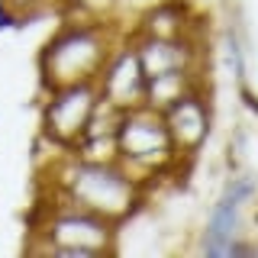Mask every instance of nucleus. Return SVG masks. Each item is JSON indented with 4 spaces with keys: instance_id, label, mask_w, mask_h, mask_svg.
<instances>
[{
    "instance_id": "7ed1b4c3",
    "label": "nucleus",
    "mask_w": 258,
    "mask_h": 258,
    "mask_svg": "<svg viewBox=\"0 0 258 258\" xmlns=\"http://www.w3.org/2000/svg\"><path fill=\"white\" fill-rule=\"evenodd\" d=\"M177 158V149L168 136V126L158 110L152 107H133L123 113L116 126V161L133 177L155 174L165 165Z\"/></svg>"
},
{
    "instance_id": "f257e3e1",
    "label": "nucleus",
    "mask_w": 258,
    "mask_h": 258,
    "mask_svg": "<svg viewBox=\"0 0 258 258\" xmlns=\"http://www.w3.org/2000/svg\"><path fill=\"white\" fill-rule=\"evenodd\" d=\"M61 204L81 207L110 223L126 220L139 204V177H133L119 161H84L71 158L55 181Z\"/></svg>"
},
{
    "instance_id": "9b49d317",
    "label": "nucleus",
    "mask_w": 258,
    "mask_h": 258,
    "mask_svg": "<svg viewBox=\"0 0 258 258\" xmlns=\"http://www.w3.org/2000/svg\"><path fill=\"white\" fill-rule=\"evenodd\" d=\"M142 36L155 39H187V16L181 13V7L161 4L142 20Z\"/></svg>"
},
{
    "instance_id": "f8f14e48",
    "label": "nucleus",
    "mask_w": 258,
    "mask_h": 258,
    "mask_svg": "<svg viewBox=\"0 0 258 258\" xmlns=\"http://www.w3.org/2000/svg\"><path fill=\"white\" fill-rule=\"evenodd\" d=\"M75 4H78L87 16H94V20H97V16H103L113 4H116V0H75Z\"/></svg>"
},
{
    "instance_id": "f03ea898",
    "label": "nucleus",
    "mask_w": 258,
    "mask_h": 258,
    "mask_svg": "<svg viewBox=\"0 0 258 258\" xmlns=\"http://www.w3.org/2000/svg\"><path fill=\"white\" fill-rule=\"evenodd\" d=\"M110 55L113 42L103 23H78V26L61 29L45 45L42 61H39L45 91L81 84V81H97Z\"/></svg>"
},
{
    "instance_id": "6e6552de",
    "label": "nucleus",
    "mask_w": 258,
    "mask_h": 258,
    "mask_svg": "<svg viewBox=\"0 0 258 258\" xmlns=\"http://www.w3.org/2000/svg\"><path fill=\"white\" fill-rule=\"evenodd\" d=\"M161 119L168 126V136H171L177 155H194L210 136V107L204 94H200V87L187 91L168 110H161Z\"/></svg>"
},
{
    "instance_id": "423d86ee",
    "label": "nucleus",
    "mask_w": 258,
    "mask_h": 258,
    "mask_svg": "<svg viewBox=\"0 0 258 258\" xmlns=\"http://www.w3.org/2000/svg\"><path fill=\"white\" fill-rule=\"evenodd\" d=\"M255 184L252 177L239 174L226 184L223 197L216 200L213 213L207 220L204 239H200V252L204 255H245L252 252V245L242 242V204L252 197Z\"/></svg>"
},
{
    "instance_id": "39448f33",
    "label": "nucleus",
    "mask_w": 258,
    "mask_h": 258,
    "mask_svg": "<svg viewBox=\"0 0 258 258\" xmlns=\"http://www.w3.org/2000/svg\"><path fill=\"white\" fill-rule=\"evenodd\" d=\"M97 100H100L97 81H81V84L48 91V103L42 110V133L55 145L75 149L87 129V119H91Z\"/></svg>"
},
{
    "instance_id": "0eeeda50",
    "label": "nucleus",
    "mask_w": 258,
    "mask_h": 258,
    "mask_svg": "<svg viewBox=\"0 0 258 258\" xmlns=\"http://www.w3.org/2000/svg\"><path fill=\"white\" fill-rule=\"evenodd\" d=\"M97 91H100V97L107 103H113L123 113L145 103V71H142L139 55H136L133 45L113 48L103 71L97 75Z\"/></svg>"
},
{
    "instance_id": "1a4fd4ad",
    "label": "nucleus",
    "mask_w": 258,
    "mask_h": 258,
    "mask_svg": "<svg viewBox=\"0 0 258 258\" xmlns=\"http://www.w3.org/2000/svg\"><path fill=\"white\" fill-rule=\"evenodd\" d=\"M139 64L145 71V78L152 75H165V71H194L197 64V52H194L190 39H155V36H142L133 42Z\"/></svg>"
},
{
    "instance_id": "20e7f679",
    "label": "nucleus",
    "mask_w": 258,
    "mask_h": 258,
    "mask_svg": "<svg viewBox=\"0 0 258 258\" xmlns=\"http://www.w3.org/2000/svg\"><path fill=\"white\" fill-rule=\"evenodd\" d=\"M45 255L58 258H97L116 248V223L103 220L97 213H87L81 207H55V213L48 216L39 229Z\"/></svg>"
},
{
    "instance_id": "9d476101",
    "label": "nucleus",
    "mask_w": 258,
    "mask_h": 258,
    "mask_svg": "<svg viewBox=\"0 0 258 258\" xmlns=\"http://www.w3.org/2000/svg\"><path fill=\"white\" fill-rule=\"evenodd\" d=\"M197 87V75L194 71H165V75L145 78V107L152 110H168L177 97Z\"/></svg>"
}]
</instances>
